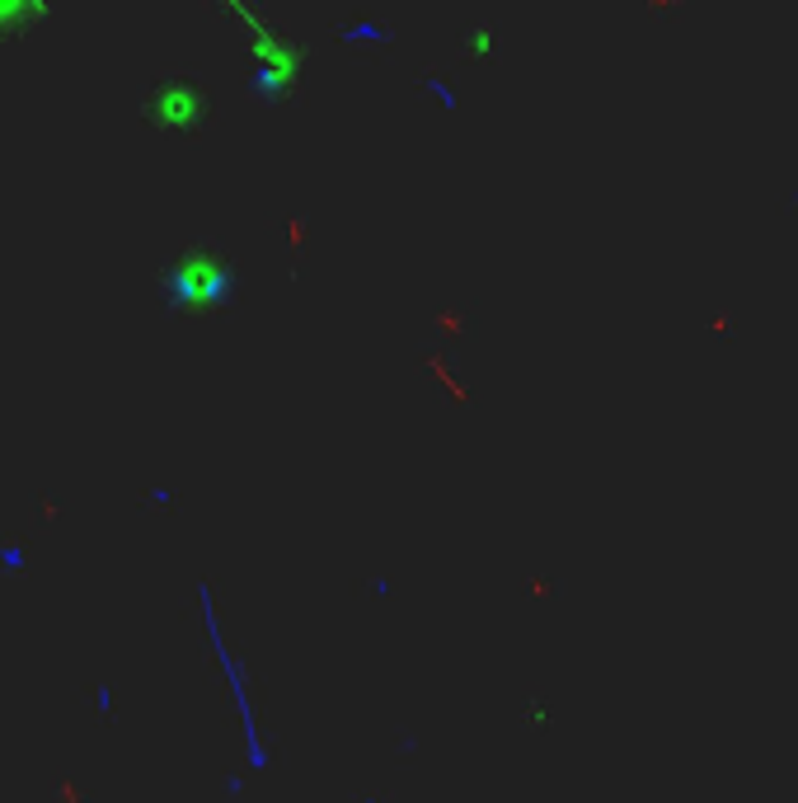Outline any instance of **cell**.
<instances>
[{
	"mask_svg": "<svg viewBox=\"0 0 798 803\" xmlns=\"http://www.w3.org/2000/svg\"><path fill=\"white\" fill-rule=\"evenodd\" d=\"M338 38H362V43H385L390 38V24H338Z\"/></svg>",
	"mask_w": 798,
	"mask_h": 803,
	"instance_id": "obj_6",
	"label": "cell"
},
{
	"mask_svg": "<svg viewBox=\"0 0 798 803\" xmlns=\"http://www.w3.org/2000/svg\"><path fill=\"white\" fill-rule=\"evenodd\" d=\"M282 235H287V249H292V259H301V249H306V217L296 212V217L282 221Z\"/></svg>",
	"mask_w": 798,
	"mask_h": 803,
	"instance_id": "obj_8",
	"label": "cell"
},
{
	"mask_svg": "<svg viewBox=\"0 0 798 803\" xmlns=\"http://www.w3.org/2000/svg\"><path fill=\"white\" fill-rule=\"evenodd\" d=\"M550 714H545V705L540 700H526V724H545Z\"/></svg>",
	"mask_w": 798,
	"mask_h": 803,
	"instance_id": "obj_11",
	"label": "cell"
},
{
	"mask_svg": "<svg viewBox=\"0 0 798 803\" xmlns=\"http://www.w3.org/2000/svg\"><path fill=\"white\" fill-rule=\"evenodd\" d=\"M226 10L245 19L249 33H254V43H249V52H254V76H249L254 94H282L287 85H296L301 47H296L292 38H282L273 24H263V15L259 10H249L245 0H226Z\"/></svg>",
	"mask_w": 798,
	"mask_h": 803,
	"instance_id": "obj_2",
	"label": "cell"
},
{
	"mask_svg": "<svg viewBox=\"0 0 798 803\" xmlns=\"http://www.w3.org/2000/svg\"><path fill=\"white\" fill-rule=\"evenodd\" d=\"M38 19H47L43 0H0V38H10L15 29H29Z\"/></svg>",
	"mask_w": 798,
	"mask_h": 803,
	"instance_id": "obj_4",
	"label": "cell"
},
{
	"mask_svg": "<svg viewBox=\"0 0 798 803\" xmlns=\"http://www.w3.org/2000/svg\"><path fill=\"white\" fill-rule=\"evenodd\" d=\"M423 371H437V381H442V386L451 390L456 400H470V386L456 376V367H451V357H446V353H428V357H423Z\"/></svg>",
	"mask_w": 798,
	"mask_h": 803,
	"instance_id": "obj_5",
	"label": "cell"
},
{
	"mask_svg": "<svg viewBox=\"0 0 798 803\" xmlns=\"http://www.w3.org/2000/svg\"><path fill=\"white\" fill-rule=\"evenodd\" d=\"M19 564H24V550H19V545L0 550V569H19Z\"/></svg>",
	"mask_w": 798,
	"mask_h": 803,
	"instance_id": "obj_10",
	"label": "cell"
},
{
	"mask_svg": "<svg viewBox=\"0 0 798 803\" xmlns=\"http://www.w3.org/2000/svg\"><path fill=\"white\" fill-rule=\"evenodd\" d=\"M212 113V94L198 76H165L146 99V118L155 127H198Z\"/></svg>",
	"mask_w": 798,
	"mask_h": 803,
	"instance_id": "obj_3",
	"label": "cell"
},
{
	"mask_svg": "<svg viewBox=\"0 0 798 803\" xmlns=\"http://www.w3.org/2000/svg\"><path fill=\"white\" fill-rule=\"evenodd\" d=\"M493 47H498V29H493V19H479L470 29V52H493Z\"/></svg>",
	"mask_w": 798,
	"mask_h": 803,
	"instance_id": "obj_9",
	"label": "cell"
},
{
	"mask_svg": "<svg viewBox=\"0 0 798 803\" xmlns=\"http://www.w3.org/2000/svg\"><path fill=\"white\" fill-rule=\"evenodd\" d=\"M160 292L169 310H216L235 296V263L216 245L198 240L160 268Z\"/></svg>",
	"mask_w": 798,
	"mask_h": 803,
	"instance_id": "obj_1",
	"label": "cell"
},
{
	"mask_svg": "<svg viewBox=\"0 0 798 803\" xmlns=\"http://www.w3.org/2000/svg\"><path fill=\"white\" fill-rule=\"evenodd\" d=\"M465 320H470V306H461V310H456V306H442L437 315H432V325L442 329V334H451V339H456V334L465 329Z\"/></svg>",
	"mask_w": 798,
	"mask_h": 803,
	"instance_id": "obj_7",
	"label": "cell"
}]
</instances>
